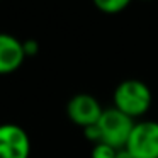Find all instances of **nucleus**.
I'll list each match as a JSON object with an SVG mask.
<instances>
[{"label":"nucleus","instance_id":"1","mask_svg":"<svg viewBox=\"0 0 158 158\" xmlns=\"http://www.w3.org/2000/svg\"><path fill=\"white\" fill-rule=\"evenodd\" d=\"M151 106V92L141 80H124L114 90V107L131 119L141 117Z\"/></svg>","mask_w":158,"mask_h":158},{"label":"nucleus","instance_id":"2","mask_svg":"<svg viewBox=\"0 0 158 158\" xmlns=\"http://www.w3.org/2000/svg\"><path fill=\"white\" fill-rule=\"evenodd\" d=\"M97 127L102 136V143H107L117 150H124L134 127V119L117 110L116 107H110L104 109L100 119L97 121Z\"/></svg>","mask_w":158,"mask_h":158},{"label":"nucleus","instance_id":"3","mask_svg":"<svg viewBox=\"0 0 158 158\" xmlns=\"http://www.w3.org/2000/svg\"><path fill=\"white\" fill-rule=\"evenodd\" d=\"M124 150L133 158H158V123L139 121L134 123Z\"/></svg>","mask_w":158,"mask_h":158},{"label":"nucleus","instance_id":"4","mask_svg":"<svg viewBox=\"0 0 158 158\" xmlns=\"http://www.w3.org/2000/svg\"><path fill=\"white\" fill-rule=\"evenodd\" d=\"M31 141L24 127L0 124V158H29Z\"/></svg>","mask_w":158,"mask_h":158},{"label":"nucleus","instance_id":"5","mask_svg":"<svg viewBox=\"0 0 158 158\" xmlns=\"http://www.w3.org/2000/svg\"><path fill=\"white\" fill-rule=\"evenodd\" d=\"M66 112L75 124L87 127L97 124L104 110L95 97L89 95V94H78L70 99L68 106H66Z\"/></svg>","mask_w":158,"mask_h":158},{"label":"nucleus","instance_id":"6","mask_svg":"<svg viewBox=\"0 0 158 158\" xmlns=\"http://www.w3.org/2000/svg\"><path fill=\"white\" fill-rule=\"evenodd\" d=\"M26 60L24 46L17 38L0 32V75H9L21 68Z\"/></svg>","mask_w":158,"mask_h":158},{"label":"nucleus","instance_id":"7","mask_svg":"<svg viewBox=\"0 0 158 158\" xmlns=\"http://www.w3.org/2000/svg\"><path fill=\"white\" fill-rule=\"evenodd\" d=\"M129 4L131 0H94V5L104 14H117Z\"/></svg>","mask_w":158,"mask_h":158},{"label":"nucleus","instance_id":"8","mask_svg":"<svg viewBox=\"0 0 158 158\" xmlns=\"http://www.w3.org/2000/svg\"><path fill=\"white\" fill-rule=\"evenodd\" d=\"M119 150L107 143H97L92 146V158H116Z\"/></svg>","mask_w":158,"mask_h":158},{"label":"nucleus","instance_id":"9","mask_svg":"<svg viewBox=\"0 0 158 158\" xmlns=\"http://www.w3.org/2000/svg\"><path fill=\"white\" fill-rule=\"evenodd\" d=\"M22 46H24V53H26V58L27 56H32L38 53V43L34 39H27V41H22Z\"/></svg>","mask_w":158,"mask_h":158},{"label":"nucleus","instance_id":"10","mask_svg":"<svg viewBox=\"0 0 158 158\" xmlns=\"http://www.w3.org/2000/svg\"><path fill=\"white\" fill-rule=\"evenodd\" d=\"M116 158H133V156H131V155L127 153L126 150H119V153H117Z\"/></svg>","mask_w":158,"mask_h":158}]
</instances>
